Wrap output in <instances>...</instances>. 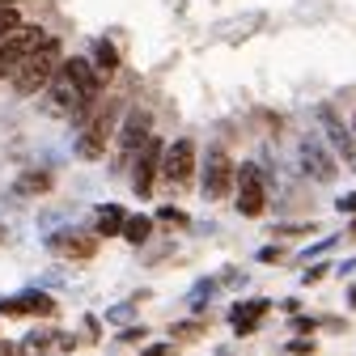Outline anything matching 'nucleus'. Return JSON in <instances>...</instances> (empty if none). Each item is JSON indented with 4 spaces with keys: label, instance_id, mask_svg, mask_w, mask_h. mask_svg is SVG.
I'll return each instance as SVG.
<instances>
[{
    "label": "nucleus",
    "instance_id": "36",
    "mask_svg": "<svg viewBox=\"0 0 356 356\" xmlns=\"http://www.w3.org/2000/svg\"><path fill=\"white\" fill-rule=\"evenodd\" d=\"M352 131H356V123H352Z\"/></svg>",
    "mask_w": 356,
    "mask_h": 356
},
{
    "label": "nucleus",
    "instance_id": "22",
    "mask_svg": "<svg viewBox=\"0 0 356 356\" xmlns=\"http://www.w3.org/2000/svg\"><path fill=\"white\" fill-rule=\"evenodd\" d=\"M200 335H204V323H200V318H195V323H178V327H174V339H200Z\"/></svg>",
    "mask_w": 356,
    "mask_h": 356
},
{
    "label": "nucleus",
    "instance_id": "28",
    "mask_svg": "<svg viewBox=\"0 0 356 356\" xmlns=\"http://www.w3.org/2000/svg\"><path fill=\"white\" fill-rule=\"evenodd\" d=\"M327 276V263H318V267H309V272H305V284H318Z\"/></svg>",
    "mask_w": 356,
    "mask_h": 356
},
{
    "label": "nucleus",
    "instance_id": "35",
    "mask_svg": "<svg viewBox=\"0 0 356 356\" xmlns=\"http://www.w3.org/2000/svg\"><path fill=\"white\" fill-rule=\"evenodd\" d=\"M348 238H356V220H352V225H348Z\"/></svg>",
    "mask_w": 356,
    "mask_h": 356
},
{
    "label": "nucleus",
    "instance_id": "13",
    "mask_svg": "<svg viewBox=\"0 0 356 356\" xmlns=\"http://www.w3.org/2000/svg\"><path fill=\"white\" fill-rule=\"evenodd\" d=\"M123 225H127V212L119 204H102L98 208V238H115V234H123Z\"/></svg>",
    "mask_w": 356,
    "mask_h": 356
},
{
    "label": "nucleus",
    "instance_id": "11",
    "mask_svg": "<svg viewBox=\"0 0 356 356\" xmlns=\"http://www.w3.org/2000/svg\"><path fill=\"white\" fill-rule=\"evenodd\" d=\"M149 111H140V106H131L127 111V119H123V127H119V149L123 153H140L145 145H149Z\"/></svg>",
    "mask_w": 356,
    "mask_h": 356
},
{
    "label": "nucleus",
    "instance_id": "16",
    "mask_svg": "<svg viewBox=\"0 0 356 356\" xmlns=\"http://www.w3.org/2000/svg\"><path fill=\"white\" fill-rule=\"evenodd\" d=\"M51 343H60V335H56V331H34V335H26L17 348H22V356H47V352H51Z\"/></svg>",
    "mask_w": 356,
    "mask_h": 356
},
{
    "label": "nucleus",
    "instance_id": "8",
    "mask_svg": "<svg viewBox=\"0 0 356 356\" xmlns=\"http://www.w3.org/2000/svg\"><path fill=\"white\" fill-rule=\"evenodd\" d=\"M111 127H115V111H98L94 123H85L81 140H76V157L81 161H98L106 153V140H111Z\"/></svg>",
    "mask_w": 356,
    "mask_h": 356
},
{
    "label": "nucleus",
    "instance_id": "30",
    "mask_svg": "<svg viewBox=\"0 0 356 356\" xmlns=\"http://www.w3.org/2000/svg\"><path fill=\"white\" fill-rule=\"evenodd\" d=\"M140 356H170V343H149Z\"/></svg>",
    "mask_w": 356,
    "mask_h": 356
},
{
    "label": "nucleus",
    "instance_id": "7",
    "mask_svg": "<svg viewBox=\"0 0 356 356\" xmlns=\"http://www.w3.org/2000/svg\"><path fill=\"white\" fill-rule=\"evenodd\" d=\"M161 178L174 187H187L191 178H195V145L191 140H174L161 157Z\"/></svg>",
    "mask_w": 356,
    "mask_h": 356
},
{
    "label": "nucleus",
    "instance_id": "6",
    "mask_svg": "<svg viewBox=\"0 0 356 356\" xmlns=\"http://www.w3.org/2000/svg\"><path fill=\"white\" fill-rule=\"evenodd\" d=\"M56 309H60L56 297L42 293V289H26V293H17V297H5V301H0V314H5V318H30V314L51 318Z\"/></svg>",
    "mask_w": 356,
    "mask_h": 356
},
{
    "label": "nucleus",
    "instance_id": "21",
    "mask_svg": "<svg viewBox=\"0 0 356 356\" xmlns=\"http://www.w3.org/2000/svg\"><path fill=\"white\" fill-rule=\"evenodd\" d=\"M131 314H136V301H123V305H111L106 309V323H127Z\"/></svg>",
    "mask_w": 356,
    "mask_h": 356
},
{
    "label": "nucleus",
    "instance_id": "18",
    "mask_svg": "<svg viewBox=\"0 0 356 356\" xmlns=\"http://www.w3.org/2000/svg\"><path fill=\"white\" fill-rule=\"evenodd\" d=\"M259 22H263L259 13H254V17H246V22H242V17H234V22H220L212 34H216V38H246L250 30H259Z\"/></svg>",
    "mask_w": 356,
    "mask_h": 356
},
{
    "label": "nucleus",
    "instance_id": "14",
    "mask_svg": "<svg viewBox=\"0 0 356 356\" xmlns=\"http://www.w3.org/2000/svg\"><path fill=\"white\" fill-rule=\"evenodd\" d=\"M42 191H51V174L47 170H30L13 183V195H42Z\"/></svg>",
    "mask_w": 356,
    "mask_h": 356
},
{
    "label": "nucleus",
    "instance_id": "32",
    "mask_svg": "<svg viewBox=\"0 0 356 356\" xmlns=\"http://www.w3.org/2000/svg\"><path fill=\"white\" fill-rule=\"evenodd\" d=\"M356 272V259H348V263H339V276H352Z\"/></svg>",
    "mask_w": 356,
    "mask_h": 356
},
{
    "label": "nucleus",
    "instance_id": "19",
    "mask_svg": "<svg viewBox=\"0 0 356 356\" xmlns=\"http://www.w3.org/2000/svg\"><path fill=\"white\" fill-rule=\"evenodd\" d=\"M17 30H22V13L17 9H0V42L13 38Z\"/></svg>",
    "mask_w": 356,
    "mask_h": 356
},
{
    "label": "nucleus",
    "instance_id": "15",
    "mask_svg": "<svg viewBox=\"0 0 356 356\" xmlns=\"http://www.w3.org/2000/svg\"><path fill=\"white\" fill-rule=\"evenodd\" d=\"M94 68L102 72V81H111L115 76V68H119V47H115V42H98V47H94Z\"/></svg>",
    "mask_w": 356,
    "mask_h": 356
},
{
    "label": "nucleus",
    "instance_id": "25",
    "mask_svg": "<svg viewBox=\"0 0 356 356\" xmlns=\"http://www.w3.org/2000/svg\"><path fill=\"white\" fill-rule=\"evenodd\" d=\"M280 259H284L280 246H263V250H259V263H280Z\"/></svg>",
    "mask_w": 356,
    "mask_h": 356
},
{
    "label": "nucleus",
    "instance_id": "1",
    "mask_svg": "<svg viewBox=\"0 0 356 356\" xmlns=\"http://www.w3.org/2000/svg\"><path fill=\"white\" fill-rule=\"evenodd\" d=\"M60 64H64V60H60V42L51 38L47 47H38V51L13 72V89H17V94H38V89H51Z\"/></svg>",
    "mask_w": 356,
    "mask_h": 356
},
{
    "label": "nucleus",
    "instance_id": "17",
    "mask_svg": "<svg viewBox=\"0 0 356 356\" xmlns=\"http://www.w3.org/2000/svg\"><path fill=\"white\" fill-rule=\"evenodd\" d=\"M149 234H153V216H127V225H123V238L131 242V246H145L149 242Z\"/></svg>",
    "mask_w": 356,
    "mask_h": 356
},
{
    "label": "nucleus",
    "instance_id": "5",
    "mask_svg": "<svg viewBox=\"0 0 356 356\" xmlns=\"http://www.w3.org/2000/svg\"><path fill=\"white\" fill-rule=\"evenodd\" d=\"M314 119H318V127H323V136H327V145L348 161V165H356V131L331 111V106H318L314 111Z\"/></svg>",
    "mask_w": 356,
    "mask_h": 356
},
{
    "label": "nucleus",
    "instance_id": "4",
    "mask_svg": "<svg viewBox=\"0 0 356 356\" xmlns=\"http://www.w3.org/2000/svg\"><path fill=\"white\" fill-rule=\"evenodd\" d=\"M238 212L242 216H263L267 208V183H263V170L254 161H242L238 165Z\"/></svg>",
    "mask_w": 356,
    "mask_h": 356
},
{
    "label": "nucleus",
    "instance_id": "31",
    "mask_svg": "<svg viewBox=\"0 0 356 356\" xmlns=\"http://www.w3.org/2000/svg\"><path fill=\"white\" fill-rule=\"evenodd\" d=\"M0 356H22V348H17V343H9V339H0Z\"/></svg>",
    "mask_w": 356,
    "mask_h": 356
},
{
    "label": "nucleus",
    "instance_id": "29",
    "mask_svg": "<svg viewBox=\"0 0 356 356\" xmlns=\"http://www.w3.org/2000/svg\"><path fill=\"white\" fill-rule=\"evenodd\" d=\"M293 327H297L301 335H305V331H309V335H314V327H318V318H293Z\"/></svg>",
    "mask_w": 356,
    "mask_h": 356
},
{
    "label": "nucleus",
    "instance_id": "23",
    "mask_svg": "<svg viewBox=\"0 0 356 356\" xmlns=\"http://www.w3.org/2000/svg\"><path fill=\"white\" fill-rule=\"evenodd\" d=\"M314 348H318L314 339H293V343H289V352H293V356H314Z\"/></svg>",
    "mask_w": 356,
    "mask_h": 356
},
{
    "label": "nucleus",
    "instance_id": "2",
    "mask_svg": "<svg viewBox=\"0 0 356 356\" xmlns=\"http://www.w3.org/2000/svg\"><path fill=\"white\" fill-rule=\"evenodd\" d=\"M234 187H238V170H234L229 153L220 149V145H212L208 149V161H204V183H200L204 200H225Z\"/></svg>",
    "mask_w": 356,
    "mask_h": 356
},
{
    "label": "nucleus",
    "instance_id": "34",
    "mask_svg": "<svg viewBox=\"0 0 356 356\" xmlns=\"http://www.w3.org/2000/svg\"><path fill=\"white\" fill-rule=\"evenodd\" d=\"M0 246H5V220H0Z\"/></svg>",
    "mask_w": 356,
    "mask_h": 356
},
{
    "label": "nucleus",
    "instance_id": "20",
    "mask_svg": "<svg viewBox=\"0 0 356 356\" xmlns=\"http://www.w3.org/2000/svg\"><path fill=\"white\" fill-rule=\"evenodd\" d=\"M157 220H161V225H191V216H187L183 208H174V204L157 208Z\"/></svg>",
    "mask_w": 356,
    "mask_h": 356
},
{
    "label": "nucleus",
    "instance_id": "33",
    "mask_svg": "<svg viewBox=\"0 0 356 356\" xmlns=\"http://www.w3.org/2000/svg\"><path fill=\"white\" fill-rule=\"evenodd\" d=\"M17 5V0H0V9H13Z\"/></svg>",
    "mask_w": 356,
    "mask_h": 356
},
{
    "label": "nucleus",
    "instance_id": "3",
    "mask_svg": "<svg viewBox=\"0 0 356 356\" xmlns=\"http://www.w3.org/2000/svg\"><path fill=\"white\" fill-rule=\"evenodd\" d=\"M297 153H301V170L314 178V183H335V174H339V157L331 153V145H327V140H318V136H301Z\"/></svg>",
    "mask_w": 356,
    "mask_h": 356
},
{
    "label": "nucleus",
    "instance_id": "27",
    "mask_svg": "<svg viewBox=\"0 0 356 356\" xmlns=\"http://www.w3.org/2000/svg\"><path fill=\"white\" fill-rule=\"evenodd\" d=\"M145 339V327H127L123 335H119V343H140Z\"/></svg>",
    "mask_w": 356,
    "mask_h": 356
},
{
    "label": "nucleus",
    "instance_id": "24",
    "mask_svg": "<svg viewBox=\"0 0 356 356\" xmlns=\"http://www.w3.org/2000/svg\"><path fill=\"white\" fill-rule=\"evenodd\" d=\"M280 238H301V234H314V225H280Z\"/></svg>",
    "mask_w": 356,
    "mask_h": 356
},
{
    "label": "nucleus",
    "instance_id": "10",
    "mask_svg": "<svg viewBox=\"0 0 356 356\" xmlns=\"http://www.w3.org/2000/svg\"><path fill=\"white\" fill-rule=\"evenodd\" d=\"M47 250H51V254H64V259H94V254H98V234L60 229V234L47 238Z\"/></svg>",
    "mask_w": 356,
    "mask_h": 356
},
{
    "label": "nucleus",
    "instance_id": "26",
    "mask_svg": "<svg viewBox=\"0 0 356 356\" xmlns=\"http://www.w3.org/2000/svg\"><path fill=\"white\" fill-rule=\"evenodd\" d=\"M335 208H339V212H352V216H356V191L339 195V200H335Z\"/></svg>",
    "mask_w": 356,
    "mask_h": 356
},
{
    "label": "nucleus",
    "instance_id": "9",
    "mask_svg": "<svg viewBox=\"0 0 356 356\" xmlns=\"http://www.w3.org/2000/svg\"><path fill=\"white\" fill-rule=\"evenodd\" d=\"M161 157H165L161 140H153V136H149V145H145V149H140V157H136V174H131V191H136L140 200H149V195H153V183H157Z\"/></svg>",
    "mask_w": 356,
    "mask_h": 356
},
{
    "label": "nucleus",
    "instance_id": "12",
    "mask_svg": "<svg viewBox=\"0 0 356 356\" xmlns=\"http://www.w3.org/2000/svg\"><path fill=\"white\" fill-rule=\"evenodd\" d=\"M267 309H272V301H267V297H254V301H238V305L229 309V323H234V331H238V335H254Z\"/></svg>",
    "mask_w": 356,
    "mask_h": 356
}]
</instances>
